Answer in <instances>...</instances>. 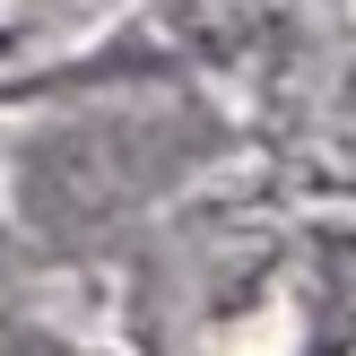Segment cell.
<instances>
[{"instance_id": "1", "label": "cell", "mask_w": 356, "mask_h": 356, "mask_svg": "<svg viewBox=\"0 0 356 356\" xmlns=\"http://www.w3.org/2000/svg\"><path fill=\"white\" fill-rule=\"evenodd\" d=\"M174 174V139L148 113H96L44 131L17 156V200L44 235H87V226H113L139 191H156Z\"/></svg>"}]
</instances>
